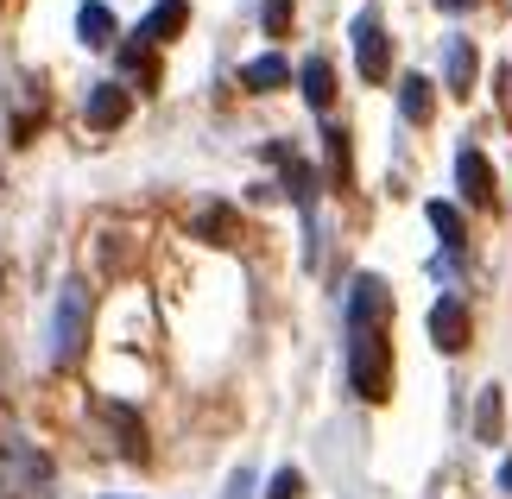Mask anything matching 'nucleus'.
<instances>
[{
  "label": "nucleus",
  "mask_w": 512,
  "mask_h": 499,
  "mask_svg": "<svg viewBox=\"0 0 512 499\" xmlns=\"http://www.w3.org/2000/svg\"><path fill=\"white\" fill-rule=\"evenodd\" d=\"M354 64H361L367 83H386V70H392V57H386V32H380V19H373V13L354 19Z\"/></svg>",
  "instance_id": "obj_2"
},
{
  "label": "nucleus",
  "mask_w": 512,
  "mask_h": 499,
  "mask_svg": "<svg viewBox=\"0 0 512 499\" xmlns=\"http://www.w3.org/2000/svg\"><path fill=\"white\" fill-rule=\"evenodd\" d=\"M500 487H506V493H512V462H506V468H500Z\"/></svg>",
  "instance_id": "obj_19"
},
{
  "label": "nucleus",
  "mask_w": 512,
  "mask_h": 499,
  "mask_svg": "<svg viewBox=\"0 0 512 499\" xmlns=\"http://www.w3.org/2000/svg\"><path fill=\"white\" fill-rule=\"evenodd\" d=\"M475 89V45L468 38H449V95Z\"/></svg>",
  "instance_id": "obj_9"
},
{
  "label": "nucleus",
  "mask_w": 512,
  "mask_h": 499,
  "mask_svg": "<svg viewBox=\"0 0 512 499\" xmlns=\"http://www.w3.org/2000/svg\"><path fill=\"white\" fill-rule=\"evenodd\" d=\"M430 222H437V234H443V247H449V253H462V247H468V234H462V215L449 209V203H430Z\"/></svg>",
  "instance_id": "obj_14"
},
{
  "label": "nucleus",
  "mask_w": 512,
  "mask_h": 499,
  "mask_svg": "<svg viewBox=\"0 0 512 499\" xmlns=\"http://www.w3.org/2000/svg\"><path fill=\"white\" fill-rule=\"evenodd\" d=\"M456 184H462V196H468L475 209L494 203V165H487L475 146H462V152H456Z\"/></svg>",
  "instance_id": "obj_4"
},
{
  "label": "nucleus",
  "mask_w": 512,
  "mask_h": 499,
  "mask_svg": "<svg viewBox=\"0 0 512 499\" xmlns=\"http://www.w3.org/2000/svg\"><path fill=\"white\" fill-rule=\"evenodd\" d=\"M76 32H83V45H108L114 38V13L102 0H83V13H76Z\"/></svg>",
  "instance_id": "obj_13"
},
{
  "label": "nucleus",
  "mask_w": 512,
  "mask_h": 499,
  "mask_svg": "<svg viewBox=\"0 0 512 499\" xmlns=\"http://www.w3.org/2000/svg\"><path fill=\"white\" fill-rule=\"evenodd\" d=\"M184 19H190V7H184V0H159V7H152V13L140 19V38H152V45H165V38H171L177 26H184Z\"/></svg>",
  "instance_id": "obj_7"
},
{
  "label": "nucleus",
  "mask_w": 512,
  "mask_h": 499,
  "mask_svg": "<svg viewBox=\"0 0 512 499\" xmlns=\"http://www.w3.org/2000/svg\"><path fill=\"white\" fill-rule=\"evenodd\" d=\"M430 108H437V102H430V83H424V76H405V83H399V114L411 127H424Z\"/></svg>",
  "instance_id": "obj_10"
},
{
  "label": "nucleus",
  "mask_w": 512,
  "mask_h": 499,
  "mask_svg": "<svg viewBox=\"0 0 512 499\" xmlns=\"http://www.w3.org/2000/svg\"><path fill=\"white\" fill-rule=\"evenodd\" d=\"M304 102L310 108H329V102H336V70H329L323 57H310V64H304Z\"/></svg>",
  "instance_id": "obj_11"
},
{
  "label": "nucleus",
  "mask_w": 512,
  "mask_h": 499,
  "mask_svg": "<svg viewBox=\"0 0 512 499\" xmlns=\"http://www.w3.org/2000/svg\"><path fill=\"white\" fill-rule=\"evenodd\" d=\"M475 430L487 436V443H494V436H500V392H494V386H487V392H481V411H475Z\"/></svg>",
  "instance_id": "obj_15"
},
{
  "label": "nucleus",
  "mask_w": 512,
  "mask_h": 499,
  "mask_svg": "<svg viewBox=\"0 0 512 499\" xmlns=\"http://www.w3.org/2000/svg\"><path fill=\"white\" fill-rule=\"evenodd\" d=\"M76 342H83V291L70 285L64 316H57V354H76Z\"/></svg>",
  "instance_id": "obj_12"
},
{
  "label": "nucleus",
  "mask_w": 512,
  "mask_h": 499,
  "mask_svg": "<svg viewBox=\"0 0 512 499\" xmlns=\"http://www.w3.org/2000/svg\"><path fill=\"white\" fill-rule=\"evenodd\" d=\"M298 493H304V474L285 468V474H272V493H266V499H298Z\"/></svg>",
  "instance_id": "obj_17"
},
{
  "label": "nucleus",
  "mask_w": 512,
  "mask_h": 499,
  "mask_svg": "<svg viewBox=\"0 0 512 499\" xmlns=\"http://www.w3.org/2000/svg\"><path fill=\"white\" fill-rule=\"evenodd\" d=\"M241 83L260 89V95H266V89H285V83H291V64H285V57H253V64L241 70Z\"/></svg>",
  "instance_id": "obj_8"
},
{
  "label": "nucleus",
  "mask_w": 512,
  "mask_h": 499,
  "mask_svg": "<svg viewBox=\"0 0 512 499\" xmlns=\"http://www.w3.org/2000/svg\"><path fill=\"white\" fill-rule=\"evenodd\" d=\"M430 335H437L443 354H462L468 348V310L456 304V297H443V304L430 310Z\"/></svg>",
  "instance_id": "obj_6"
},
{
  "label": "nucleus",
  "mask_w": 512,
  "mask_h": 499,
  "mask_svg": "<svg viewBox=\"0 0 512 499\" xmlns=\"http://www.w3.org/2000/svg\"><path fill=\"white\" fill-rule=\"evenodd\" d=\"M323 139H329V171H336L342 184H348V133H342V127H329Z\"/></svg>",
  "instance_id": "obj_16"
},
{
  "label": "nucleus",
  "mask_w": 512,
  "mask_h": 499,
  "mask_svg": "<svg viewBox=\"0 0 512 499\" xmlns=\"http://www.w3.org/2000/svg\"><path fill=\"white\" fill-rule=\"evenodd\" d=\"M285 26H291V0H266V32L285 38Z\"/></svg>",
  "instance_id": "obj_18"
},
{
  "label": "nucleus",
  "mask_w": 512,
  "mask_h": 499,
  "mask_svg": "<svg viewBox=\"0 0 512 499\" xmlns=\"http://www.w3.org/2000/svg\"><path fill=\"white\" fill-rule=\"evenodd\" d=\"M127 108H133V95H127L121 83H95L83 114H89V127H95V133H114V127L127 121Z\"/></svg>",
  "instance_id": "obj_5"
},
{
  "label": "nucleus",
  "mask_w": 512,
  "mask_h": 499,
  "mask_svg": "<svg viewBox=\"0 0 512 499\" xmlns=\"http://www.w3.org/2000/svg\"><path fill=\"white\" fill-rule=\"evenodd\" d=\"M386 310H392V291L380 285V278H354V291H348V329H380Z\"/></svg>",
  "instance_id": "obj_3"
},
{
  "label": "nucleus",
  "mask_w": 512,
  "mask_h": 499,
  "mask_svg": "<svg viewBox=\"0 0 512 499\" xmlns=\"http://www.w3.org/2000/svg\"><path fill=\"white\" fill-rule=\"evenodd\" d=\"M348 386L367 398V405H386L392 398V342L386 329H348Z\"/></svg>",
  "instance_id": "obj_1"
}]
</instances>
